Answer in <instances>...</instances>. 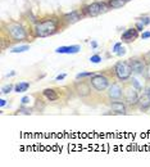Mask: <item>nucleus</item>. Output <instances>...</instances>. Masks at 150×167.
<instances>
[{
	"instance_id": "9d476101",
	"label": "nucleus",
	"mask_w": 150,
	"mask_h": 167,
	"mask_svg": "<svg viewBox=\"0 0 150 167\" xmlns=\"http://www.w3.org/2000/svg\"><path fill=\"white\" fill-rule=\"evenodd\" d=\"M137 36H139L137 28H130V30H127V31L122 35V40L130 42V41H134L135 39H137Z\"/></svg>"
},
{
	"instance_id": "b1692460",
	"label": "nucleus",
	"mask_w": 150,
	"mask_h": 167,
	"mask_svg": "<svg viewBox=\"0 0 150 167\" xmlns=\"http://www.w3.org/2000/svg\"><path fill=\"white\" fill-rule=\"evenodd\" d=\"M141 22L144 24H149L150 23V17H144V18H141Z\"/></svg>"
},
{
	"instance_id": "1a4fd4ad",
	"label": "nucleus",
	"mask_w": 150,
	"mask_h": 167,
	"mask_svg": "<svg viewBox=\"0 0 150 167\" xmlns=\"http://www.w3.org/2000/svg\"><path fill=\"white\" fill-rule=\"evenodd\" d=\"M76 91H77V94H78L80 96H86V95H89V94H90L91 89H90V85L87 82L81 81V82L76 84Z\"/></svg>"
},
{
	"instance_id": "6ab92c4d",
	"label": "nucleus",
	"mask_w": 150,
	"mask_h": 167,
	"mask_svg": "<svg viewBox=\"0 0 150 167\" xmlns=\"http://www.w3.org/2000/svg\"><path fill=\"white\" fill-rule=\"evenodd\" d=\"M87 76L92 77L94 73H92V72H83V73H78V75H77V76H76V79L78 80V79H82V77H87Z\"/></svg>"
},
{
	"instance_id": "393cba45",
	"label": "nucleus",
	"mask_w": 150,
	"mask_h": 167,
	"mask_svg": "<svg viewBox=\"0 0 150 167\" xmlns=\"http://www.w3.org/2000/svg\"><path fill=\"white\" fill-rule=\"evenodd\" d=\"M121 46H122V42H118V44H115V45H114V48H113V50L115 51V53H118V50L121 49Z\"/></svg>"
},
{
	"instance_id": "ddd939ff",
	"label": "nucleus",
	"mask_w": 150,
	"mask_h": 167,
	"mask_svg": "<svg viewBox=\"0 0 150 167\" xmlns=\"http://www.w3.org/2000/svg\"><path fill=\"white\" fill-rule=\"evenodd\" d=\"M64 19H66L68 23H75V22H77V21L81 19V16H80L78 12L73 10V12H71V13H68V14L64 16Z\"/></svg>"
},
{
	"instance_id": "7ed1b4c3",
	"label": "nucleus",
	"mask_w": 150,
	"mask_h": 167,
	"mask_svg": "<svg viewBox=\"0 0 150 167\" xmlns=\"http://www.w3.org/2000/svg\"><path fill=\"white\" fill-rule=\"evenodd\" d=\"M114 72H115V75H117V77L121 81H126V80H128L131 77L132 70H131L130 63H127V62H118L114 66Z\"/></svg>"
},
{
	"instance_id": "dca6fc26",
	"label": "nucleus",
	"mask_w": 150,
	"mask_h": 167,
	"mask_svg": "<svg viewBox=\"0 0 150 167\" xmlns=\"http://www.w3.org/2000/svg\"><path fill=\"white\" fill-rule=\"evenodd\" d=\"M150 107V98L145 94L144 98H141L140 99V108L141 109H148Z\"/></svg>"
},
{
	"instance_id": "c756f323",
	"label": "nucleus",
	"mask_w": 150,
	"mask_h": 167,
	"mask_svg": "<svg viewBox=\"0 0 150 167\" xmlns=\"http://www.w3.org/2000/svg\"><path fill=\"white\" fill-rule=\"evenodd\" d=\"M145 94H146V95L150 98V85H149V86L146 88V91H145Z\"/></svg>"
},
{
	"instance_id": "f03ea898",
	"label": "nucleus",
	"mask_w": 150,
	"mask_h": 167,
	"mask_svg": "<svg viewBox=\"0 0 150 167\" xmlns=\"http://www.w3.org/2000/svg\"><path fill=\"white\" fill-rule=\"evenodd\" d=\"M8 35H9L14 41H21L24 40L27 37V33H26L24 28L18 23H9L8 24Z\"/></svg>"
},
{
	"instance_id": "39448f33",
	"label": "nucleus",
	"mask_w": 150,
	"mask_h": 167,
	"mask_svg": "<svg viewBox=\"0 0 150 167\" xmlns=\"http://www.w3.org/2000/svg\"><path fill=\"white\" fill-rule=\"evenodd\" d=\"M106 8L108 7H106L104 3H92L87 7H85L83 12H85V14H87L90 17H95V16H99L100 13L105 12Z\"/></svg>"
},
{
	"instance_id": "2eb2a0df",
	"label": "nucleus",
	"mask_w": 150,
	"mask_h": 167,
	"mask_svg": "<svg viewBox=\"0 0 150 167\" xmlns=\"http://www.w3.org/2000/svg\"><path fill=\"white\" fill-rule=\"evenodd\" d=\"M127 1H128V0H110V1H109V7L117 9V8H122Z\"/></svg>"
},
{
	"instance_id": "f257e3e1",
	"label": "nucleus",
	"mask_w": 150,
	"mask_h": 167,
	"mask_svg": "<svg viewBox=\"0 0 150 167\" xmlns=\"http://www.w3.org/2000/svg\"><path fill=\"white\" fill-rule=\"evenodd\" d=\"M58 31V24L55 19H46L36 24L35 32L38 37H48L50 35H54Z\"/></svg>"
},
{
	"instance_id": "4468645a",
	"label": "nucleus",
	"mask_w": 150,
	"mask_h": 167,
	"mask_svg": "<svg viewBox=\"0 0 150 167\" xmlns=\"http://www.w3.org/2000/svg\"><path fill=\"white\" fill-rule=\"evenodd\" d=\"M44 95L48 98L50 102H54V100L58 99V94L55 93L54 89H45V90H44Z\"/></svg>"
},
{
	"instance_id": "f3484780",
	"label": "nucleus",
	"mask_w": 150,
	"mask_h": 167,
	"mask_svg": "<svg viewBox=\"0 0 150 167\" xmlns=\"http://www.w3.org/2000/svg\"><path fill=\"white\" fill-rule=\"evenodd\" d=\"M28 88H30V82H19V84L16 85L14 91H17V93H24Z\"/></svg>"
},
{
	"instance_id": "20e7f679",
	"label": "nucleus",
	"mask_w": 150,
	"mask_h": 167,
	"mask_svg": "<svg viewBox=\"0 0 150 167\" xmlns=\"http://www.w3.org/2000/svg\"><path fill=\"white\" fill-rule=\"evenodd\" d=\"M90 82H91L94 89L99 90V91H103V90H105L109 86V80L104 75H94L91 77V80H90Z\"/></svg>"
},
{
	"instance_id": "423d86ee",
	"label": "nucleus",
	"mask_w": 150,
	"mask_h": 167,
	"mask_svg": "<svg viewBox=\"0 0 150 167\" xmlns=\"http://www.w3.org/2000/svg\"><path fill=\"white\" fill-rule=\"evenodd\" d=\"M123 95H125V100L128 103V104H135V103L139 102V94L135 89H132V88L125 89Z\"/></svg>"
},
{
	"instance_id": "a878e982",
	"label": "nucleus",
	"mask_w": 150,
	"mask_h": 167,
	"mask_svg": "<svg viewBox=\"0 0 150 167\" xmlns=\"http://www.w3.org/2000/svg\"><path fill=\"white\" fill-rule=\"evenodd\" d=\"M22 104H27V103L30 102V96H24V98H22Z\"/></svg>"
},
{
	"instance_id": "cd10ccee",
	"label": "nucleus",
	"mask_w": 150,
	"mask_h": 167,
	"mask_svg": "<svg viewBox=\"0 0 150 167\" xmlns=\"http://www.w3.org/2000/svg\"><path fill=\"white\" fill-rule=\"evenodd\" d=\"M21 113H24V114H30V113H31V109H21Z\"/></svg>"
},
{
	"instance_id": "aec40b11",
	"label": "nucleus",
	"mask_w": 150,
	"mask_h": 167,
	"mask_svg": "<svg viewBox=\"0 0 150 167\" xmlns=\"http://www.w3.org/2000/svg\"><path fill=\"white\" fill-rule=\"evenodd\" d=\"M13 89V85H5V86H3V89H1V93L3 94H8V93H10V90Z\"/></svg>"
},
{
	"instance_id": "bb28decb",
	"label": "nucleus",
	"mask_w": 150,
	"mask_h": 167,
	"mask_svg": "<svg viewBox=\"0 0 150 167\" xmlns=\"http://www.w3.org/2000/svg\"><path fill=\"white\" fill-rule=\"evenodd\" d=\"M141 37H143V40H145V39L150 37V32H144L143 35H141Z\"/></svg>"
},
{
	"instance_id": "7c9ffc66",
	"label": "nucleus",
	"mask_w": 150,
	"mask_h": 167,
	"mask_svg": "<svg viewBox=\"0 0 150 167\" xmlns=\"http://www.w3.org/2000/svg\"><path fill=\"white\" fill-rule=\"evenodd\" d=\"M5 104H7V100H4V99H1V100H0V105H1V107H4Z\"/></svg>"
},
{
	"instance_id": "a211bd4d",
	"label": "nucleus",
	"mask_w": 150,
	"mask_h": 167,
	"mask_svg": "<svg viewBox=\"0 0 150 167\" xmlns=\"http://www.w3.org/2000/svg\"><path fill=\"white\" fill-rule=\"evenodd\" d=\"M28 49H30L28 45H22V46H17V48H13L10 51H12V53H22V51H26V50H28Z\"/></svg>"
},
{
	"instance_id": "f8f14e48",
	"label": "nucleus",
	"mask_w": 150,
	"mask_h": 167,
	"mask_svg": "<svg viewBox=\"0 0 150 167\" xmlns=\"http://www.w3.org/2000/svg\"><path fill=\"white\" fill-rule=\"evenodd\" d=\"M110 108L118 114H125L126 113V107L122 102H113L112 104H110Z\"/></svg>"
},
{
	"instance_id": "412c9836",
	"label": "nucleus",
	"mask_w": 150,
	"mask_h": 167,
	"mask_svg": "<svg viewBox=\"0 0 150 167\" xmlns=\"http://www.w3.org/2000/svg\"><path fill=\"white\" fill-rule=\"evenodd\" d=\"M131 84L134 85V86H135L136 89H137V90H141V85L139 84V81L136 80V79H132V81H131Z\"/></svg>"
},
{
	"instance_id": "4be33fe9",
	"label": "nucleus",
	"mask_w": 150,
	"mask_h": 167,
	"mask_svg": "<svg viewBox=\"0 0 150 167\" xmlns=\"http://www.w3.org/2000/svg\"><path fill=\"white\" fill-rule=\"evenodd\" d=\"M90 61H91L92 63H99V62L101 61V58L99 57V55H94V57L90 58Z\"/></svg>"
},
{
	"instance_id": "5701e85b",
	"label": "nucleus",
	"mask_w": 150,
	"mask_h": 167,
	"mask_svg": "<svg viewBox=\"0 0 150 167\" xmlns=\"http://www.w3.org/2000/svg\"><path fill=\"white\" fill-rule=\"evenodd\" d=\"M144 26H145V24L141 22V21H140V22H137V24H136V28H137V31H143Z\"/></svg>"
},
{
	"instance_id": "0eeeda50",
	"label": "nucleus",
	"mask_w": 150,
	"mask_h": 167,
	"mask_svg": "<svg viewBox=\"0 0 150 167\" xmlns=\"http://www.w3.org/2000/svg\"><path fill=\"white\" fill-rule=\"evenodd\" d=\"M122 93L123 91H122L121 85L117 84V82L112 84L108 89V96L110 98V99H119V98L122 96Z\"/></svg>"
},
{
	"instance_id": "c85d7f7f",
	"label": "nucleus",
	"mask_w": 150,
	"mask_h": 167,
	"mask_svg": "<svg viewBox=\"0 0 150 167\" xmlns=\"http://www.w3.org/2000/svg\"><path fill=\"white\" fill-rule=\"evenodd\" d=\"M64 77H66V75H59V76H57V79H55V80H57V81H59V80H63L64 79Z\"/></svg>"
},
{
	"instance_id": "9b49d317",
	"label": "nucleus",
	"mask_w": 150,
	"mask_h": 167,
	"mask_svg": "<svg viewBox=\"0 0 150 167\" xmlns=\"http://www.w3.org/2000/svg\"><path fill=\"white\" fill-rule=\"evenodd\" d=\"M80 50H81L80 45H72V46H61L55 51L57 53H64V54H75V53H78Z\"/></svg>"
},
{
	"instance_id": "6e6552de",
	"label": "nucleus",
	"mask_w": 150,
	"mask_h": 167,
	"mask_svg": "<svg viewBox=\"0 0 150 167\" xmlns=\"http://www.w3.org/2000/svg\"><path fill=\"white\" fill-rule=\"evenodd\" d=\"M130 66H131V70L132 72H135V73L137 75H143L145 72V63L143 61H140V59H134V61L130 62Z\"/></svg>"
}]
</instances>
